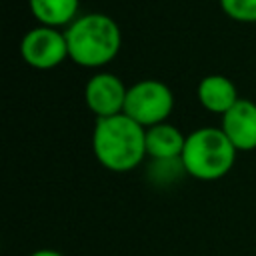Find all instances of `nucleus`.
I'll use <instances>...</instances> for the list:
<instances>
[{"label": "nucleus", "mask_w": 256, "mask_h": 256, "mask_svg": "<svg viewBox=\"0 0 256 256\" xmlns=\"http://www.w3.org/2000/svg\"><path fill=\"white\" fill-rule=\"evenodd\" d=\"M92 152L106 170L118 174L130 172L148 158L146 128L126 114L98 118L92 130Z\"/></svg>", "instance_id": "f257e3e1"}, {"label": "nucleus", "mask_w": 256, "mask_h": 256, "mask_svg": "<svg viewBox=\"0 0 256 256\" xmlns=\"http://www.w3.org/2000/svg\"><path fill=\"white\" fill-rule=\"evenodd\" d=\"M68 60L82 68H104L122 48V32L118 22L104 12L80 14L66 30Z\"/></svg>", "instance_id": "f03ea898"}, {"label": "nucleus", "mask_w": 256, "mask_h": 256, "mask_svg": "<svg viewBox=\"0 0 256 256\" xmlns=\"http://www.w3.org/2000/svg\"><path fill=\"white\" fill-rule=\"evenodd\" d=\"M236 156L238 150L232 146L220 126H200L186 134L180 160L186 176L202 182H214L232 170Z\"/></svg>", "instance_id": "7ed1b4c3"}, {"label": "nucleus", "mask_w": 256, "mask_h": 256, "mask_svg": "<svg viewBox=\"0 0 256 256\" xmlns=\"http://www.w3.org/2000/svg\"><path fill=\"white\" fill-rule=\"evenodd\" d=\"M174 110V92L156 78H144L128 86L124 114L142 128L168 122Z\"/></svg>", "instance_id": "20e7f679"}, {"label": "nucleus", "mask_w": 256, "mask_h": 256, "mask_svg": "<svg viewBox=\"0 0 256 256\" xmlns=\"http://www.w3.org/2000/svg\"><path fill=\"white\" fill-rule=\"evenodd\" d=\"M20 56L34 70H52L68 60V44L64 30L50 26H34L20 40Z\"/></svg>", "instance_id": "39448f33"}, {"label": "nucleus", "mask_w": 256, "mask_h": 256, "mask_svg": "<svg viewBox=\"0 0 256 256\" xmlns=\"http://www.w3.org/2000/svg\"><path fill=\"white\" fill-rule=\"evenodd\" d=\"M126 94L128 86L122 82V78L104 70L94 72L84 86V102L96 120L124 114Z\"/></svg>", "instance_id": "423d86ee"}, {"label": "nucleus", "mask_w": 256, "mask_h": 256, "mask_svg": "<svg viewBox=\"0 0 256 256\" xmlns=\"http://www.w3.org/2000/svg\"><path fill=\"white\" fill-rule=\"evenodd\" d=\"M220 118L222 132L238 152L256 150V102L240 98Z\"/></svg>", "instance_id": "0eeeda50"}, {"label": "nucleus", "mask_w": 256, "mask_h": 256, "mask_svg": "<svg viewBox=\"0 0 256 256\" xmlns=\"http://www.w3.org/2000/svg\"><path fill=\"white\" fill-rule=\"evenodd\" d=\"M196 98L200 106L214 114H226L242 96L236 84L224 74H206L196 86Z\"/></svg>", "instance_id": "6e6552de"}, {"label": "nucleus", "mask_w": 256, "mask_h": 256, "mask_svg": "<svg viewBox=\"0 0 256 256\" xmlns=\"http://www.w3.org/2000/svg\"><path fill=\"white\" fill-rule=\"evenodd\" d=\"M186 144V134L170 122L146 128V154L150 160L180 158Z\"/></svg>", "instance_id": "1a4fd4ad"}, {"label": "nucleus", "mask_w": 256, "mask_h": 256, "mask_svg": "<svg viewBox=\"0 0 256 256\" xmlns=\"http://www.w3.org/2000/svg\"><path fill=\"white\" fill-rule=\"evenodd\" d=\"M28 8L40 26L66 30L80 14V0H28Z\"/></svg>", "instance_id": "9d476101"}, {"label": "nucleus", "mask_w": 256, "mask_h": 256, "mask_svg": "<svg viewBox=\"0 0 256 256\" xmlns=\"http://www.w3.org/2000/svg\"><path fill=\"white\" fill-rule=\"evenodd\" d=\"M186 176L184 164L180 158L170 160H150L148 164V180L156 186H170Z\"/></svg>", "instance_id": "9b49d317"}, {"label": "nucleus", "mask_w": 256, "mask_h": 256, "mask_svg": "<svg viewBox=\"0 0 256 256\" xmlns=\"http://www.w3.org/2000/svg\"><path fill=\"white\" fill-rule=\"evenodd\" d=\"M222 12L240 24H256V0H218Z\"/></svg>", "instance_id": "f8f14e48"}, {"label": "nucleus", "mask_w": 256, "mask_h": 256, "mask_svg": "<svg viewBox=\"0 0 256 256\" xmlns=\"http://www.w3.org/2000/svg\"><path fill=\"white\" fill-rule=\"evenodd\" d=\"M28 256H64V254L58 252V250H54V248H38V250H34Z\"/></svg>", "instance_id": "ddd939ff"}]
</instances>
